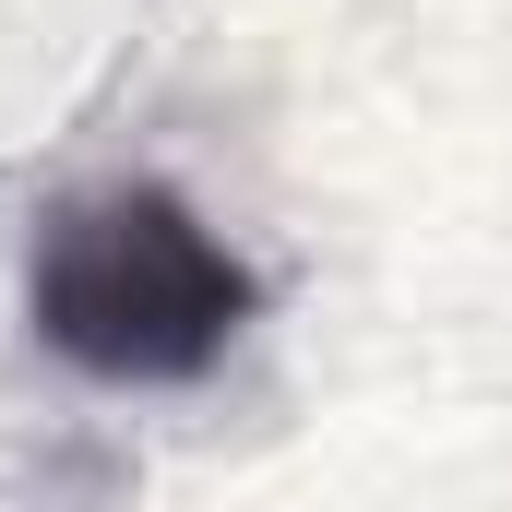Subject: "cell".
I'll use <instances>...</instances> for the list:
<instances>
[{
	"instance_id": "obj_1",
	"label": "cell",
	"mask_w": 512,
	"mask_h": 512,
	"mask_svg": "<svg viewBox=\"0 0 512 512\" xmlns=\"http://www.w3.org/2000/svg\"><path fill=\"white\" fill-rule=\"evenodd\" d=\"M262 286L251 262L215 239L203 203H179L167 179H108L48 203L36 251H24V322L48 358H72L84 382L167 393L203 382L239 334H251Z\"/></svg>"
}]
</instances>
